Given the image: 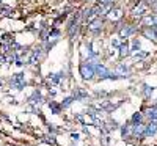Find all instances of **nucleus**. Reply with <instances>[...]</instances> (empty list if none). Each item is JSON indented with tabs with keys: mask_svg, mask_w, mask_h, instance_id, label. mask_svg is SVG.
Instances as JSON below:
<instances>
[{
	"mask_svg": "<svg viewBox=\"0 0 157 146\" xmlns=\"http://www.w3.org/2000/svg\"><path fill=\"white\" fill-rule=\"evenodd\" d=\"M94 66L91 64V63H82L80 64V74H82V77L83 79H91L94 75Z\"/></svg>",
	"mask_w": 157,
	"mask_h": 146,
	"instance_id": "nucleus-1",
	"label": "nucleus"
},
{
	"mask_svg": "<svg viewBox=\"0 0 157 146\" xmlns=\"http://www.w3.org/2000/svg\"><path fill=\"white\" fill-rule=\"evenodd\" d=\"M11 85L13 86H16L17 90H22L25 86V79H24V74H16L14 77H13V80H11Z\"/></svg>",
	"mask_w": 157,
	"mask_h": 146,
	"instance_id": "nucleus-2",
	"label": "nucleus"
},
{
	"mask_svg": "<svg viewBox=\"0 0 157 146\" xmlns=\"http://www.w3.org/2000/svg\"><path fill=\"white\" fill-rule=\"evenodd\" d=\"M132 134L135 137H143L146 134V126L145 124H141V123H137L134 127H132Z\"/></svg>",
	"mask_w": 157,
	"mask_h": 146,
	"instance_id": "nucleus-3",
	"label": "nucleus"
},
{
	"mask_svg": "<svg viewBox=\"0 0 157 146\" xmlns=\"http://www.w3.org/2000/svg\"><path fill=\"white\" fill-rule=\"evenodd\" d=\"M132 13H134V16H143L146 13V3L145 2H140V5H137Z\"/></svg>",
	"mask_w": 157,
	"mask_h": 146,
	"instance_id": "nucleus-4",
	"label": "nucleus"
},
{
	"mask_svg": "<svg viewBox=\"0 0 157 146\" xmlns=\"http://www.w3.org/2000/svg\"><path fill=\"white\" fill-rule=\"evenodd\" d=\"M157 132V121H151L148 126H146V137H149V135H154Z\"/></svg>",
	"mask_w": 157,
	"mask_h": 146,
	"instance_id": "nucleus-5",
	"label": "nucleus"
},
{
	"mask_svg": "<svg viewBox=\"0 0 157 146\" xmlns=\"http://www.w3.org/2000/svg\"><path fill=\"white\" fill-rule=\"evenodd\" d=\"M143 33H145V36H146L148 39H152V41H155V39H157V35H155V30H152L151 27H148V29H145V32H143Z\"/></svg>",
	"mask_w": 157,
	"mask_h": 146,
	"instance_id": "nucleus-6",
	"label": "nucleus"
},
{
	"mask_svg": "<svg viewBox=\"0 0 157 146\" xmlns=\"http://www.w3.org/2000/svg\"><path fill=\"white\" fill-rule=\"evenodd\" d=\"M129 54H130V52H129V44H127V43H123V44L120 46V55H121V58L127 57Z\"/></svg>",
	"mask_w": 157,
	"mask_h": 146,
	"instance_id": "nucleus-7",
	"label": "nucleus"
},
{
	"mask_svg": "<svg viewBox=\"0 0 157 146\" xmlns=\"http://www.w3.org/2000/svg\"><path fill=\"white\" fill-rule=\"evenodd\" d=\"M39 57H41V49H35L33 52H32V57H30V63L32 64H35L38 60H39Z\"/></svg>",
	"mask_w": 157,
	"mask_h": 146,
	"instance_id": "nucleus-8",
	"label": "nucleus"
},
{
	"mask_svg": "<svg viewBox=\"0 0 157 146\" xmlns=\"http://www.w3.org/2000/svg\"><path fill=\"white\" fill-rule=\"evenodd\" d=\"M134 32H135V29H134V27H124V29L120 32V35H121L123 38H129V36L132 35Z\"/></svg>",
	"mask_w": 157,
	"mask_h": 146,
	"instance_id": "nucleus-9",
	"label": "nucleus"
},
{
	"mask_svg": "<svg viewBox=\"0 0 157 146\" xmlns=\"http://www.w3.org/2000/svg\"><path fill=\"white\" fill-rule=\"evenodd\" d=\"M148 118L151 119V121H157V105L148 109Z\"/></svg>",
	"mask_w": 157,
	"mask_h": 146,
	"instance_id": "nucleus-10",
	"label": "nucleus"
},
{
	"mask_svg": "<svg viewBox=\"0 0 157 146\" xmlns=\"http://www.w3.org/2000/svg\"><path fill=\"white\" fill-rule=\"evenodd\" d=\"M120 74H123V75L129 74V71H127V68H126L124 64H118V68H116V75H120Z\"/></svg>",
	"mask_w": 157,
	"mask_h": 146,
	"instance_id": "nucleus-11",
	"label": "nucleus"
},
{
	"mask_svg": "<svg viewBox=\"0 0 157 146\" xmlns=\"http://www.w3.org/2000/svg\"><path fill=\"white\" fill-rule=\"evenodd\" d=\"M143 25H145V27H154V19L146 16L145 19H143Z\"/></svg>",
	"mask_w": 157,
	"mask_h": 146,
	"instance_id": "nucleus-12",
	"label": "nucleus"
},
{
	"mask_svg": "<svg viewBox=\"0 0 157 146\" xmlns=\"http://www.w3.org/2000/svg\"><path fill=\"white\" fill-rule=\"evenodd\" d=\"M49 107L52 109V112H54V113H60V105H57L55 102H50Z\"/></svg>",
	"mask_w": 157,
	"mask_h": 146,
	"instance_id": "nucleus-13",
	"label": "nucleus"
},
{
	"mask_svg": "<svg viewBox=\"0 0 157 146\" xmlns=\"http://www.w3.org/2000/svg\"><path fill=\"white\" fill-rule=\"evenodd\" d=\"M99 27H101V21H94V22H91V25H90L91 30H96V29H99Z\"/></svg>",
	"mask_w": 157,
	"mask_h": 146,
	"instance_id": "nucleus-14",
	"label": "nucleus"
},
{
	"mask_svg": "<svg viewBox=\"0 0 157 146\" xmlns=\"http://www.w3.org/2000/svg\"><path fill=\"white\" fill-rule=\"evenodd\" d=\"M132 121H134L135 124H137V123H140V121H141V115H140V113H135V115L132 116Z\"/></svg>",
	"mask_w": 157,
	"mask_h": 146,
	"instance_id": "nucleus-15",
	"label": "nucleus"
},
{
	"mask_svg": "<svg viewBox=\"0 0 157 146\" xmlns=\"http://www.w3.org/2000/svg\"><path fill=\"white\" fill-rule=\"evenodd\" d=\"M71 102H72V98L64 99V102H63V105H61V107H69V105H71Z\"/></svg>",
	"mask_w": 157,
	"mask_h": 146,
	"instance_id": "nucleus-16",
	"label": "nucleus"
},
{
	"mask_svg": "<svg viewBox=\"0 0 157 146\" xmlns=\"http://www.w3.org/2000/svg\"><path fill=\"white\" fill-rule=\"evenodd\" d=\"M151 8L154 10V13H157V2H155V3H152V5H151Z\"/></svg>",
	"mask_w": 157,
	"mask_h": 146,
	"instance_id": "nucleus-17",
	"label": "nucleus"
},
{
	"mask_svg": "<svg viewBox=\"0 0 157 146\" xmlns=\"http://www.w3.org/2000/svg\"><path fill=\"white\" fill-rule=\"evenodd\" d=\"M155 35H157V27H155Z\"/></svg>",
	"mask_w": 157,
	"mask_h": 146,
	"instance_id": "nucleus-18",
	"label": "nucleus"
}]
</instances>
